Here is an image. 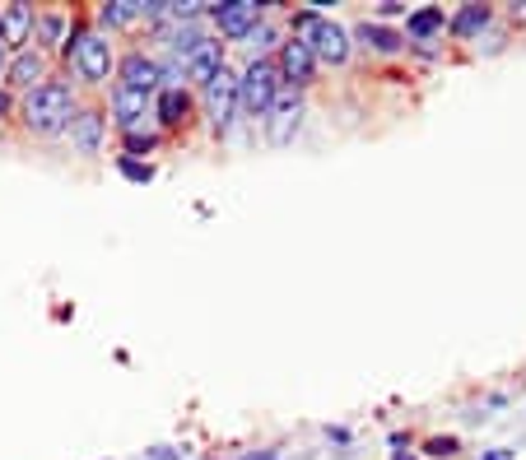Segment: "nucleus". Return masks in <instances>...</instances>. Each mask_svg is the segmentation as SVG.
<instances>
[{
    "label": "nucleus",
    "mask_w": 526,
    "mask_h": 460,
    "mask_svg": "<svg viewBox=\"0 0 526 460\" xmlns=\"http://www.w3.org/2000/svg\"><path fill=\"white\" fill-rule=\"evenodd\" d=\"M103 135H108V112L103 108H75L70 125H66V140L75 154L93 158L98 149H103Z\"/></svg>",
    "instance_id": "8"
},
{
    "label": "nucleus",
    "mask_w": 526,
    "mask_h": 460,
    "mask_svg": "<svg viewBox=\"0 0 526 460\" xmlns=\"http://www.w3.org/2000/svg\"><path fill=\"white\" fill-rule=\"evenodd\" d=\"M457 451V437H433L429 442V456H452Z\"/></svg>",
    "instance_id": "26"
},
{
    "label": "nucleus",
    "mask_w": 526,
    "mask_h": 460,
    "mask_svg": "<svg viewBox=\"0 0 526 460\" xmlns=\"http://www.w3.org/2000/svg\"><path fill=\"white\" fill-rule=\"evenodd\" d=\"M47 79V52H37L33 42L28 47L10 52V70H5V84H14V89H37V84Z\"/></svg>",
    "instance_id": "13"
},
{
    "label": "nucleus",
    "mask_w": 526,
    "mask_h": 460,
    "mask_svg": "<svg viewBox=\"0 0 526 460\" xmlns=\"http://www.w3.org/2000/svg\"><path fill=\"white\" fill-rule=\"evenodd\" d=\"M14 108H19V102H14V93H10V89H0V121H5V117H14Z\"/></svg>",
    "instance_id": "27"
},
{
    "label": "nucleus",
    "mask_w": 526,
    "mask_h": 460,
    "mask_svg": "<svg viewBox=\"0 0 526 460\" xmlns=\"http://www.w3.org/2000/svg\"><path fill=\"white\" fill-rule=\"evenodd\" d=\"M279 79H294L298 89L303 84H312L317 75V56H312V42L308 37H289V42H279Z\"/></svg>",
    "instance_id": "10"
},
{
    "label": "nucleus",
    "mask_w": 526,
    "mask_h": 460,
    "mask_svg": "<svg viewBox=\"0 0 526 460\" xmlns=\"http://www.w3.org/2000/svg\"><path fill=\"white\" fill-rule=\"evenodd\" d=\"M303 112H308V102H303L298 89L279 93V98L271 102V112H266V135H271V144H289V140L298 135V125H303Z\"/></svg>",
    "instance_id": "9"
},
{
    "label": "nucleus",
    "mask_w": 526,
    "mask_h": 460,
    "mask_svg": "<svg viewBox=\"0 0 526 460\" xmlns=\"http://www.w3.org/2000/svg\"><path fill=\"white\" fill-rule=\"evenodd\" d=\"M117 84H121V89H135V93H158V89H164V79H158V56H150L145 47H131L126 56H121L117 61Z\"/></svg>",
    "instance_id": "6"
},
{
    "label": "nucleus",
    "mask_w": 526,
    "mask_h": 460,
    "mask_svg": "<svg viewBox=\"0 0 526 460\" xmlns=\"http://www.w3.org/2000/svg\"><path fill=\"white\" fill-rule=\"evenodd\" d=\"M5 70H10V47L0 42V79H5Z\"/></svg>",
    "instance_id": "29"
},
{
    "label": "nucleus",
    "mask_w": 526,
    "mask_h": 460,
    "mask_svg": "<svg viewBox=\"0 0 526 460\" xmlns=\"http://www.w3.org/2000/svg\"><path fill=\"white\" fill-rule=\"evenodd\" d=\"M61 56L70 61L75 79L85 84H108L112 70H117V56H112V42L103 28H89L85 19H70V33L61 42Z\"/></svg>",
    "instance_id": "1"
},
{
    "label": "nucleus",
    "mask_w": 526,
    "mask_h": 460,
    "mask_svg": "<svg viewBox=\"0 0 526 460\" xmlns=\"http://www.w3.org/2000/svg\"><path fill=\"white\" fill-rule=\"evenodd\" d=\"M224 66H229V61H224V42H219V37H206L187 61H182V75H187V84H200V89H206V84H210L219 70H224Z\"/></svg>",
    "instance_id": "12"
},
{
    "label": "nucleus",
    "mask_w": 526,
    "mask_h": 460,
    "mask_svg": "<svg viewBox=\"0 0 526 460\" xmlns=\"http://www.w3.org/2000/svg\"><path fill=\"white\" fill-rule=\"evenodd\" d=\"M401 10H406V5H401V0H382V14H387V19H396Z\"/></svg>",
    "instance_id": "28"
},
{
    "label": "nucleus",
    "mask_w": 526,
    "mask_h": 460,
    "mask_svg": "<svg viewBox=\"0 0 526 460\" xmlns=\"http://www.w3.org/2000/svg\"><path fill=\"white\" fill-rule=\"evenodd\" d=\"M359 37H363V42H368V47H377V52H396V47H401V42H406V37H401V33H392V28H382V24H368V19H363V24H359Z\"/></svg>",
    "instance_id": "20"
},
{
    "label": "nucleus",
    "mask_w": 526,
    "mask_h": 460,
    "mask_svg": "<svg viewBox=\"0 0 526 460\" xmlns=\"http://www.w3.org/2000/svg\"><path fill=\"white\" fill-rule=\"evenodd\" d=\"M117 173L126 177V182H135V186H150V182H154V163H150V158L140 163V158H126V154H117Z\"/></svg>",
    "instance_id": "22"
},
{
    "label": "nucleus",
    "mask_w": 526,
    "mask_h": 460,
    "mask_svg": "<svg viewBox=\"0 0 526 460\" xmlns=\"http://www.w3.org/2000/svg\"><path fill=\"white\" fill-rule=\"evenodd\" d=\"M79 108V98L70 89V79H43L37 89L24 93V102H19V112H24V125L33 135H61L70 125Z\"/></svg>",
    "instance_id": "2"
},
{
    "label": "nucleus",
    "mask_w": 526,
    "mask_h": 460,
    "mask_svg": "<svg viewBox=\"0 0 526 460\" xmlns=\"http://www.w3.org/2000/svg\"><path fill=\"white\" fill-rule=\"evenodd\" d=\"M442 24H448V19H442V5H424V10H410L406 14V28H410V37H433Z\"/></svg>",
    "instance_id": "18"
},
{
    "label": "nucleus",
    "mask_w": 526,
    "mask_h": 460,
    "mask_svg": "<svg viewBox=\"0 0 526 460\" xmlns=\"http://www.w3.org/2000/svg\"><path fill=\"white\" fill-rule=\"evenodd\" d=\"M396 460H415V456H406V451H396Z\"/></svg>",
    "instance_id": "32"
},
{
    "label": "nucleus",
    "mask_w": 526,
    "mask_h": 460,
    "mask_svg": "<svg viewBox=\"0 0 526 460\" xmlns=\"http://www.w3.org/2000/svg\"><path fill=\"white\" fill-rule=\"evenodd\" d=\"M242 42H247V47H252V56H266L271 47H275V28L266 24V19H261V24L247 33V37H242Z\"/></svg>",
    "instance_id": "23"
},
{
    "label": "nucleus",
    "mask_w": 526,
    "mask_h": 460,
    "mask_svg": "<svg viewBox=\"0 0 526 460\" xmlns=\"http://www.w3.org/2000/svg\"><path fill=\"white\" fill-rule=\"evenodd\" d=\"M275 98H279V66L271 56H252L238 70V108L247 117H266Z\"/></svg>",
    "instance_id": "3"
},
{
    "label": "nucleus",
    "mask_w": 526,
    "mask_h": 460,
    "mask_svg": "<svg viewBox=\"0 0 526 460\" xmlns=\"http://www.w3.org/2000/svg\"><path fill=\"white\" fill-rule=\"evenodd\" d=\"M206 14L214 19L219 37H247L266 19V0H219V5H206Z\"/></svg>",
    "instance_id": "5"
},
{
    "label": "nucleus",
    "mask_w": 526,
    "mask_h": 460,
    "mask_svg": "<svg viewBox=\"0 0 526 460\" xmlns=\"http://www.w3.org/2000/svg\"><path fill=\"white\" fill-rule=\"evenodd\" d=\"M200 98H206V117H210V125L219 135H229V125H233V117H238V70H219L206 89H200Z\"/></svg>",
    "instance_id": "4"
},
{
    "label": "nucleus",
    "mask_w": 526,
    "mask_h": 460,
    "mask_svg": "<svg viewBox=\"0 0 526 460\" xmlns=\"http://www.w3.org/2000/svg\"><path fill=\"white\" fill-rule=\"evenodd\" d=\"M484 24H490V5H461V10L452 14V33H461V37L480 33Z\"/></svg>",
    "instance_id": "19"
},
{
    "label": "nucleus",
    "mask_w": 526,
    "mask_h": 460,
    "mask_svg": "<svg viewBox=\"0 0 526 460\" xmlns=\"http://www.w3.org/2000/svg\"><path fill=\"white\" fill-rule=\"evenodd\" d=\"M66 33H70V19L61 10H43V14H37V24H33V47L37 52H61Z\"/></svg>",
    "instance_id": "16"
},
{
    "label": "nucleus",
    "mask_w": 526,
    "mask_h": 460,
    "mask_svg": "<svg viewBox=\"0 0 526 460\" xmlns=\"http://www.w3.org/2000/svg\"><path fill=\"white\" fill-rule=\"evenodd\" d=\"M145 19V0H103L98 5V24H103V33L108 28H131V24H140Z\"/></svg>",
    "instance_id": "17"
},
{
    "label": "nucleus",
    "mask_w": 526,
    "mask_h": 460,
    "mask_svg": "<svg viewBox=\"0 0 526 460\" xmlns=\"http://www.w3.org/2000/svg\"><path fill=\"white\" fill-rule=\"evenodd\" d=\"M317 24H321V10H298V14H294V33H289V37H312Z\"/></svg>",
    "instance_id": "24"
},
{
    "label": "nucleus",
    "mask_w": 526,
    "mask_h": 460,
    "mask_svg": "<svg viewBox=\"0 0 526 460\" xmlns=\"http://www.w3.org/2000/svg\"><path fill=\"white\" fill-rule=\"evenodd\" d=\"M187 117H191V93L187 89H158L154 93V121L164 125V131L187 125Z\"/></svg>",
    "instance_id": "15"
},
{
    "label": "nucleus",
    "mask_w": 526,
    "mask_h": 460,
    "mask_svg": "<svg viewBox=\"0 0 526 460\" xmlns=\"http://www.w3.org/2000/svg\"><path fill=\"white\" fill-rule=\"evenodd\" d=\"M33 24H37V10L28 0H10V5H0V42H5L10 52L28 47L33 42Z\"/></svg>",
    "instance_id": "11"
},
{
    "label": "nucleus",
    "mask_w": 526,
    "mask_h": 460,
    "mask_svg": "<svg viewBox=\"0 0 526 460\" xmlns=\"http://www.w3.org/2000/svg\"><path fill=\"white\" fill-rule=\"evenodd\" d=\"M112 108H108V117H112V125L121 135H131V131H145V121H150V112H154V98L150 93H135V89H121V84H112Z\"/></svg>",
    "instance_id": "7"
},
{
    "label": "nucleus",
    "mask_w": 526,
    "mask_h": 460,
    "mask_svg": "<svg viewBox=\"0 0 526 460\" xmlns=\"http://www.w3.org/2000/svg\"><path fill=\"white\" fill-rule=\"evenodd\" d=\"M145 460H187V451H177V447H145Z\"/></svg>",
    "instance_id": "25"
},
{
    "label": "nucleus",
    "mask_w": 526,
    "mask_h": 460,
    "mask_svg": "<svg viewBox=\"0 0 526 460\" xmlns=\"http://www.w3.org/2000/svg\"><path fill=\"white\" fill-rule=\"evenodd\" d=\"M242 460H279V451L271 447V451H256V456H242Z\"/></svg>",
    "instance_id": "30"
},
{
    "label": "nucleus",
    "mask_w": 526,
    "mask_h": 460,
    "mask_svg": "<svg viewBox=\"0 0 526 460\" xmlns=\"http://www.w3.org/2000/svg\"><path fill=\"white\" fill-rule=\"evenodd\" d=\"M121 144H126V158L145 163V154H154L158 144H164V135H158V131H131V135H121Z\"/></svg>",
    "instance_id": "21"
},
{
    "label": "nucleus",
    "mask_w": 526,
    "mask_h": 460,
    "mask_svg": "<svg viewBox=\"0 0 526 460\" xmlns=\"http://www.w3.org/2000/svg\"><path fill=\"white\" fill-rule=\"evenodd\" d=\"M484 460H508V451H490V456H484Z\"/></svg>",
    "instance_id": "31"
},
{
    "label": "nucleus",
    "mask_w": 526,
    "mask_h": 460,
    "mask_svg": "<svg viewBox=\"0 0 526 460\" xmlns=\"http://www.w3.org/2000/svg\"><path fill=\"white\" fill-rule=\"evenodd\" d=\"M308 42H312V56L327 61V66H345V61H350V33L340 28L336 19H321Z\"/></svg>",
    "instance_id": "14"
}]
</instances>
